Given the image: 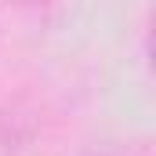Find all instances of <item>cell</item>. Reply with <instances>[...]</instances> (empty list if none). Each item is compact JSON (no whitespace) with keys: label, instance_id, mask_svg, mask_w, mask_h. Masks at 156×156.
<instances>
[{"label":"cell","instance_id":"obj_2","mask_svg":"<svg viewBox=\"0 0 156 156\" xmlns=\"http://www.w3.org/2000/svg\"><path fill=\"white\" fill-rule=\"evenodd\" d=\"M22 7H44V4H51V0H18Z\"/></svg>","mask_w":156,"mask_h":156},{"label":"cell","instance_id":"obj_1","mask_svg":"<svg viewBox=\"0 0 156 156\" xmlns=\"http://www.w3.org/2000/svg\"><path fill=\"white\" fill-rule=\"evenodd\" d=\"M80 156H153V142L149 138H102L87 145Z\"/></svg>","mask_w":156,"mask_h":156}]
</instances>
